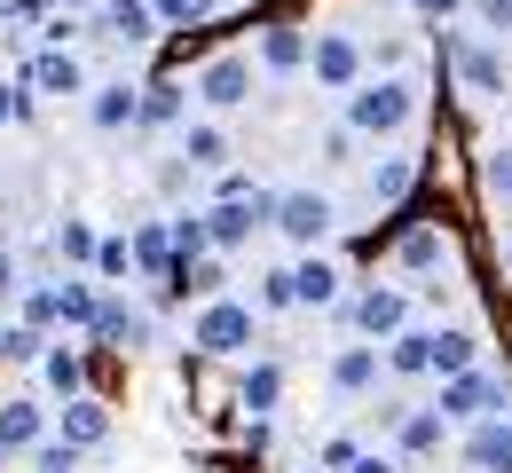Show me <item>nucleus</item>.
Segmentation results:
<instances>
[{
    "label": "nucleus",
    "mask_w": 512,
    "mask_h": 473,
    "mask_svg": "<svg viewBox=\"0 0 512 473\" xmlns=\"http://www.w3.org/2000/svg\"><path fill=\"white\" fill-rule=\"evenodd\" d=\"M339 103H347L339 127L355 142H386V135H402V127L418 119V79H355Z\"/></svg>",
    "instance_id": "nucleus-1"
},
{
    "label": "nucleus",
    "mask_w": 512,
    "mask_h": 473,
    "mask_svg": "<svg viewBox=\"0 0 512 473\" xmlns=\"http://www.w3.org/2000/svg\"><path fill=\"white\" fill-rule=\"evenodd\" d=\"M268 229H276L284 245L316 253L323 237L339 229V198H331V190H276V198H268Z\"/></svg>",
    "instance_id": "nucleus-2"
},
{
    "label": "nucleus",
    "mask_w": 512,
    "mask_h": 473,
    "mask_svg": "<svg viewBox=\"0 0 512 473\" xmlns=\"http://www.w3.org/2000/svg\"><path fill=\"white\" fill-rule=\"evenodd\" d=\"M449 418V426H473V418H505L512 410V379H497V371H457V379H442V403H434Z\"/></svg>",
    "instance_id": "nucleus-3"
},
{
    "label": "nucleus",
    "mask_w": 512,
    "mask_h": 473,
    "mask_svg": "<svg viewBox=\"0 0 512 473\" xmlns=\"http://www.w3.org/2000/svg\"><path fill=\"white\" fill-rule=\"evenodd\" d=\"M190 347H197V355H245V347H253V308H245V300H229V292L197 300Z\"/></svg>",
    "instance_id": "nucleus-4"
},
{
    "label": "nucleus",
    "mask_w": 512,
    "mask_h": 473,
    "mask_svg": "<svg viewBox=\"0 0 512 473\" xmlns=\"http://www.w3.org/2000/svg\"><path fill=\"white\" fill-rule=\"evenodd\" d=\"M87 339H95V347H111V355H134V347H150V339H158V324L134 308L119 284H103V300H95V316H87Z\"/></svg>",
    "instance_id": "nucleus-5"
},
{
    "label": "nucleus",
    "mask_w": 512,
    "mask_h": 473,
    "mask_svg": "<svg viewBox=\"0 0 512 473\" xmlns=\"http://www.w3.org/2000/svg\"><path fill=\"white\" fill-rule=\"evenodd\" d=\"M253 229H268V190H253V198H213V205H205V245H213V253L253 245Z\"/></svg>",
    "instance_id": "nucleus-6"
},
{
    "label": "nucleus",
    "mask_w": 512,
    "mask_h": 473,
    "mask_svg": "<svg viewBox=\"0 0 512 473\" xmlns=\"http://www.w3.org/2000/svg\"><path fill=\"white\" fill-rule=\"evenodd\" d=\"M308 71H316V87L347 95V87L371 71V56H363V40H355V32H316V40H308Z\"/></svg>",
    "instance_id": "nucleus-7"
},
{
    "label": "nucleus",
    "mask_w": 512,
    "mask_h": 473,
    "mask_svg": "<svg viewBox=\"0 0 512 473\" xmlns=\"http://www.w3.org/2000/svg\"><path fill=\"white\" fill-rule=\"evenodd\" d=\"M347 308V324L363 339H394L402 324H410V292H394V284H363L355 300H339Z\"/></svg>",
    "instance_id": "nucleus-8"
},
{
    "label": "nucleus",
    "mask_w": 512,
    "mask_h": 473,
    "mask_svg": "<svg viewBox=\"0 0 512 473\" xmlns=\"http://www.w3.org/2000/svg\"><path fill=\"white\" fill-rule=\"evenodd\" d=\"M190 95L205 111H245V103H253V56H213V64L197 71Z\"/></svg>",
    "instance_id": "nucleus-9"
},
{
    "label": "nucleus",
    "mask_w": 512,
    "mask_h": 473,
    "mask_svg": "<svg viewBox=\"0 0 512 473\" xmlns=\"http://www.w3.org/2000/svg\"><path fill=\"white\" fill-rule=\"evenodd\" d=\"M40 442H48V403L8 395V403H0V466H8V458H24V450H40Z\"/></svg>",
    "instance_id": "nucleus-10"
},
{
    "label": "nucleus",
    "mask_w": 512,
    "mask_h": 473,
    "mask_svg": "<svg viewBox=\"0 0 512 473\" xmlns=\"http://www.w3.org/2000/svg\"><path fill=\"white\" fill-rule=\"evenodd\" d=\"M56 426H64V442H71V450L87 458V450H103V442H111V403H103V395H64Z\"/></svg>",
    "instance_id": "nucleus-11"
},
{
    "label": "nucleus",
    "mask_w": 512,
    "mask_h": 473,
    "mask_svg": "<svg viewBox=\"0 0 512 473\" xmlns=\"http://www.w3.org/2000/svg\"><path fill=\"white\" fill-rule=\"evenodd\" d=\"M24 87H32V95H56V103H64V95H87V64H79L71 48H40V56L24 64Z\"/></svg>",
    "instance_id": "nucleus-12"
},
{
    "label": "nucleus",
    "mask_w": 512,
    "mask_h": 473,
    "mask_svg": "<svg viewBox=\"0 0 512 473\" xmlns=\"http://www.w3.org/2000/svg\"><path fill=\"white\" fill-rule=\"evenodd\" d=\"M449 64H457V79H465L473 95H505V56L481 48L473 32H449Z\"/></svg>",
    "instance_id": "nucleus-13"
},
{
    "label": "nucleus",
    "mask_w": 512,
    "mask_h": 473,
    "mask_svg": "<svg viewBox=\"0 0 512 473\" xmlns=\"http://www.w3.org/2000/svg\"><path fill=\"white\" fill-rule=\"evenodd\" d=\"M465 466H473V473H512V410H505V418H473V426H465Z\"/></svg>",
    "instance_id": "nucleus-14"
},
{
    "label": "nucleus",
    "mask_w": 512,
    "mask_h": 473,
    "mask_svg": "<svg viewBox=\"0 0 512 473\" xmlns=\"http://www.w3.org/2000/svg\"><path fill=\"white\" fill-rule=\"evenodd\" d=\"M134 103H142V87L134 79H87V127L95 135H119V127H134Z\"/></svg>",
    "instance_id": "nucleus-15"
},
{
    "label": "nucleus",
    "mask_w": 512,
    "mask_h": 473,
    "mask_svg": "<svg viewBox=\"0 0 512 473\" xmlns=\"http://www.w3.org/2000/svg\"><path fill=\"white\" fill-rule=\"evenodd\" d=\"M87 16H95L87 32H111V40H127V48L158 40V16H150V0H95Z\"/></svg>",
    "instance_id": "nucleus-16"
},
{
    "label": "nucleus",
    "mask_w": 512,
    "mask_h": 473,
    "mask_svg": "<svg viewBox=\"0 0 512 473\" xmlns=\"http://www.w3.org/2000/svg\"><path fill=\"white\" fill-rule=\"evenodd\" d=\"M386 426H394V458H434L449 434L442 410H386Z\"/></svg>",
    "instance_id": "nucleus-17"
},
{
    "label": "nucleus",
    "mask_w": 512,
    "mask_h": 473,
    "mask_svg": "<svg viewBox=\"0 0 512 473\" xmlns=\"http://www.w3.org/2000/svg\"><path fill=\"white\" fill-rule=\"evenodd\" d=\"M379 339H355V347H339L331 355V395H371L379 387Z\"/></svg>",
    "instance_id": "nucleus-18"
},
{
    "label": "nucleus",
    "mask_w": 512,
    "mask_h": 473,
    "mask_svg": "<svg viewBox=\"0 0 512 473\" xmlns=\"http://www.w3.org/2000/svg\"><path fill=\"white\" fill-rule=\"evenodd\" d=\"M174 135H182V166H190V174H221V166H229V135H221L213 119H182Z\"/></svg>",
    "instance_id": "nucleus-19"
},
{
    "label": "nucleus",
    "mask_w": 512,
    "mask_h": 473,
    "mask_svg": "<svg viewBox=\"0 0 512 473\" xmlns=\"http://www.w3.org/2000/svg\"><path fill=\"white\" fill-rule=\"evenodd\" d=\"M190 119V87L182 79H150L142 103H134V127H182Z\"/></svg>",
    "instance_id": "nucleus-20"
},
{
    "label": "nucleus",
    "mask_w": 512,
    "mask_h": 473,
    "mask_svg": "<svg viewBox=\"0 0 512 473\" xmlns=\"http://www.w3.org/2000/svg\"><path fill=\"white\" fill-rule=\"evenodd\" d=\"M347 292H339V269L323 261V253H308L300 269H292V308H339Z\"/></svg>",
    "instance_id": "nucleus-21"
},
{
    "label": "nucleus",
    "mask_w": 512,
    "mask_h": 473,
    "mask_svg": "<svg viewBox=\"0 0 512 473\" xmlns=\"http://www.w3.org/2000/svg\"><path fill=\"white\" fill-rule=\"evenodd\" d=\"M260 71H276V79L308 71V32H300V24H268V32H260Z\"/></svg>",
    "instance_id": "nucleus-22"
},
{
    "label": "nucleus",
    "mask_w": 512,
    "mask_h": 473,
    "mask_svg": "<svg viewBox=\"0 0 512 473\" xmlns=\"http://www.w3.org/2000/svg\"><path fill=\"white\" fill-rule=\"evenodd\" d=\"M40 379H48L56 403H64V395H87V355L64 347V339H48V347H40Z\"/></svg>",
    "instance_id": "nucleus-23"
},
{
    "label": "nucleus",
    "mask_w": 512,
    "mask_h": 473,
    "mask_svg": "<svg viewBox=\"0 0 512 473\" xmlns=\"http://www.w3.org/2000/svg\"><path fill=\"white\" fill-rule=\"evenodd\" d=\"M481 363V339L473 332H426V371L434 379H457V371H473Z\"/></svg>",
    "instance_id": "nucleus-24"
},
{
    "label": "nucleus",
    "mask_w": 512,
    "mask_h": 473,
    "mask_svg": "<svg viewBox=\"0 0 512 473\" xmlns=\"http://www.w3.org/2000/svg\"><path fill=\"white\" fill-rule=\"evenodd\" d=\"M394 261H402L410 276H434V269H449V237H442V229H426V221H418V229H402V245H394Z\"/></svg>",
    "instance_id": "nucleus-25"
},
{
    "label": "nucleus",
    "mask_w": 512,
    "mask_h": 473,
    "mask_svg": "<svg viewBox=\"0 0 512 473\" xmlns=\"http://www.w3.org/2000/svg\"><path fill=\"white\" fill-rule=\"evenodd\" d=\"M95 300H103V284H95V276H56V324H64V332H87Z\"/></svg>",
    "instance_id": "nucleus-26"
},
{
    "label": "nucleus",
    "mask_w": 512,
    "mask_h": 473,
    "mask_svg": "<svg viewBox=\"0 0 512 473\" xmlns=\"http://www.w3.org/2000/svg\"><path fill=\"white\" fill-rule=\"evenodd\" d=\"M276 403H284V363H253V371L237 379V410H253V418H268Z\"/></svg>",
    "instance_id": "nucleus-27"
},
{
    "label": "nucleus",
    "mask_w": 512,
    "mask_h": 473,
    "mask_svg": "<svg viewBox=\"0 0 512 473\" xmlns=\"http://www.w3.org/2000/svg\"><path fill=\"white\" fill-rule=\"evenodd\" d=\"M127 245H134V269H142V276H158V284L174 276V237H166L158 221H142V229H134Z\"/></svg>",
    "instance_id": "nucleus-28"
},
{
    "label": "nucleus",
    "mask_w": 512,
    "mask_h": 473,
    "mask_svg": "<svg viewBox=\"0 0 512 473\" xmlns=\"http://www.w3.org/2000/svg\"><path fill=\"white\" fill-rule=\"evenodd\" d=\"M379 363L394 371V379H426V332H410V324H402L394 339H379Z\"/></svg>",
    "instance_id": "nucleus-29"
},
{
    "label": "nucleus",
    "mask_w": 512,
    "mask_h": 473,
    "mask_svg": "<svg viewBox=\"0 0 512 473\" xmlns=\"http://www.w3.org/2000/svg\"><path fill=\"white\" fill-rule=\"evenodd\" d=\"M410 182H418V158H379L371 166V205H402Z\"/></svg>",
    "instance_id": "nucleus-30"
},
{
    "label": "nucleus",
    "mask_w": 512,
    "mask_h": 473,
    "mask_svg": "<svg viewBox=\"0 0 512 473\" xmlns=\"http://www.w3.org/2000/svg\"><path fill=\"white\" fill-rule=\"evenodd\" d=\"M87 276H95V284H119V276H134V245H127V237H95V261H87Z\"/></svg>",
    "instance_id": "nucleus-31"
},
{
    "label": "nucleus",
    "mask_w": 512,
    "mask_h": 473,
    "mask_svg": "<svg viewBox=\"0 0 512 473\" xmlns=\"http://www.w3.org/2000/svg\"><path fill=\"white\" fill-rule=\"evenodd\" d=\"M56 261H64V269H87V261H95V229H87V221H56Z\"/></svg>",
    "instance_id": "nucleus-32"
},
{
    "label": "nucleus",
    "mask_w": 512,
    "mask_h": 473,
    "mask_svg": "<svg viewBox=\"0 0 512 473\" xmlns=\"http://www.w3.org/2000/svg\"><path fill=\"white\" fill-rule=\"evenodd\" d=\"M40 347H48V332H32V324H0V363H40Z\"/></svg>",
    "instance_id": "nucleus-33"
},
{
    "label": "nucleus",
    "mask_w": 512,
    "mask_h": 473,
    "mask_svg": "<svg viewBox=\"0 0 512 473\" xmlns=\"http://www.w3.org/2000/svg\"><path fill=\"white\" fill-rule=\"evenodd\" d=\"M166 237H174V261H190V253H213V245H205V213H174V221H166Z\"/></svg>",
    "instance_id": "nucleus-34"
},
{
    "label": "nucleus",
    "mask_w": 512,
    "mask_h": 473,
    "mask_svg": "<svg viewBox=\"0 0 512 473\" xmlns=\"http://www.w3.org/2000/svg\"><path fill=\"white\" fill-rule=\"evenodd\" d=\"M150 16H158V32H166V24H182V32H190V24L213 16V0H150Z\"/></svg>",
    "instance_id": "nucleus-35"
},
{
    "label": "nucleus",
    "mask_w": 512,
    "mask_h": 473,
    "mask_svg": "<svg viewBox=\"0 0 512 473\" xmlns=\"http://www.w3.org/2000/svg\"><path fill=\"white\" fill-rule=\"evenodd\" d=\"M253 308H268V316H284V308H292V269H268V276H260Z\"/></svg>",
    "instance_id": "nucleus-36"
},
{
    "label": "nucleus",
    "mask_w": 512,
    "mask_h": 473,
    "mask_svg": "<svg viewBox=\"0 0 512 473\" xmlns=\"http://www.w3.org/2000/svg\"><path fill=\"white\" fill-rule=\"evenodd\" d=\"M24 324L32 332H56V284H32L24 292Z\"/></svg>",
    "instance_id": "nucleus-37"
},
{
    "label": "nucleus",
    "mask_w": 512,
    "mask_h": 473,
    "mask_svg": "<svg viewBox=\"0 0 512 473\" xmlns=\"http://www.w3.org/2000/svg\"><path fill=\"white\" fill-rule=\"evenodd\" d=\"M32 473H79V450H71V442H40V450H32Z\"/></svg>",
    "instance_id": "nucleus-38"
},
{
    "label": "nucleus",
    "mask_w": 512,
    "mask_h": 473,
    "mask_svg": "<svg viewBox=\"0 0 512 473\" xmlns=\"http://www.w3.org/2000/svg\"><path fill=\"white\" fill-rule=\"evenodd\" d=\"M489 198L512 213V150H497V158H489Z\"/></svg>",
    "instance_id": "nucleus-39"
},
{
    "label": "nucleus",
    "mask_w": 512,
    "mask_h": 473,
    "mask_svg": "<svg viewBox=\"0 0 512 473\" xmlns=\"http://www.w3.org/2000/svg\"><path fill=\"white\" fill-rule=\"evenodd\" d=\"M260 182L245 174V166H221V182H213V198H253Z\"/></svg>",
    "instance_id": "nucleus-40"
},
{
    "label": "nucleus",
    "mask_w": 512,
    "mask_h": 473,
    "mask_svg": "<svg viewBox=\"0 0 512 473\" xmlns=\"http://www.w3.org/2000/svg\"><path fill=\"white\" fill-rule=\"evenodd\" d=\"M465 8H473L489 32H512V0H465Z\"/></svg>",
    "instance_id": "nucleus-41"
},
{
    "label": "nucleus",
    "mask_w": 512,
    "mask_h": 473,
    "mask_svg": "<svg viewBox=\"0 0 512 473\" xmlns=\"http://www.w3.org/2000/svg\"><path fill=\"white\" fill-rule=\"evenodd\" d=\"M339 473H402V466H394L386 450H355V458H347V466H339Z\"/></svg>",
    "instance_id": "nucleus-42"
},
{
    "label": "nucleus",
    "mask_w": 512,
    "mask_h": 473,
    "mask_svg": "<svg viewBox=\"0 0 512 473\" xmlns=\"http://www.w3.org/2000/svg\"><path fill=\"white\" fill-rule=\"evenodd\" d=\"M323 158H331V166H347V158H355V135H347V127H331V135H323Z\"/></svg>",
    "instance_id": "nucleus-43"
},
{
    "label": "nucleus",
    "mask_w": 512,
    "mask_h": 473,
    "mask_svg": "<svg viewBox=\"0 0 512 473\" xmlns=\"http://www.w3.org/2000/svg\"><path fill=\"white\" fill-rule=\"evenodd\" d=\"M48 8H56V0H8V24H40Z\"/></svg>",
    "instance_id": "nucleus-44"
},
{
    "label": "nucleus",
    "mask_w": 512,
    "mask_h": 473,
    "mask_svg": "<svg viewBox=\"0 0 512 473\" xmlns=\"http://www.w3.org/2000/svg\"><path fill=\"white\" fill-rule=\"evenodd\" d=\"M16 119H24V87H8V79H0V127H16Z\"/></svg>",
    "instance_id": "nucleus-45"
},
{
    "label": "nucleus",
    "mask_w": 512,
    "mask_h": 473,
    "mask_svg": "<svg viewBox=\"0 0 512 473\" xmlns=\"http://www.w3.org/2000/svg\"><path fill=\"white\" fill-rule=\"evenodd\" d=\"M16 292V253H0V300Z\"/></svg>",
    "instance_id": "nucleus-46"
},
{
    "label": "nucleus",
    "mask_w": 512,
    "mask_h": 473,
    "mask_svg": "<svg viewBox=\"0 0 512 473\" xmlns=\"http://www.w3.org/2000/svg\"><path fill=\"white\" fill-rule=\"evenodd\" d=\"M418 8H426V16H457L465 0H418Z\"/></svg>",
    "instance_id": "nucleus-47"
},
{
    "label": "nucleus",
    "mask_w": 512,
    "mask_h": 473,
    "mask_svg": "<svg viewBox=\"0 0 512 473\" xmlns=\"http://www.w3.org/2000/svg\"><path fill=\"white\" fill-rule=\"evenodd\" d=\"M56 8H71V16H79V8H95V0H56Z\"/></svg>",
    "instance_id": "nucleus-48"
},
{
    "label": "nucleus",
    "mask_w": 512,
    "mask_h": 473,
    "mask_svg": "<svg viewBox=\"0 0 512 473\" xmlns=\"http://www.w3.org/2000/svg\"><path fill=\"white\" fill-rule=\"evenodd\" d=\"M505 276H512V237H505Z\"/></svg>",
    "instance_id": "nucleus-49"
},
{
    "label": "nucleus",
    "mask_w": 512,
    "mask_h": 473,
    "mask_svg": "<svg viewBox=\"0 0 512 473\" xmlns=\"http://www.w3.org/2000/svg\"><path fill=\"white\" fill-rule=\"evenodd\" d=\"M0 221H8V198H0Z\"/></svg>",
    "instance_id": "nucleus-50"
},
{
    "label": "nucleus",
    "mask_w": 512,
    "mask_h": 473,
    "mask_svg": "<svg viewBox=\"0 0 512 473\" xmlns=\"http://www.w3.org/2000/svg\"><path fill=\"white\" fill-rule=\"evenodd\" d=\"M308 473H323V466H308Z\"/></svg>",
    "instance_id": "nucleus-51"
}]
</instances>
